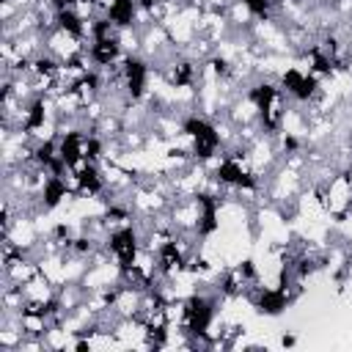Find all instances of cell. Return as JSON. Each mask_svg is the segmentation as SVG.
<instances>
[{
    "mask_svg": "<svg viewBox=\"0 0 352 352\" xmlns=\"http://www.w3.org/2000/svg\"><path fill=\"white\" fill-rule=\"evenodd\" d=\"M16 14H19V6L16 3L0 0V22H11V19H16Z\"/></svg>",
    "mask_w": 352,
    "mask_h": 352,
    "instance_id": "2",
    "label": "cell"
},
{
    "mask_svg": "<svg viewBox=\"0 0 352 352\" xmlns=\"http://www.w3.org/2000/svg\"><path fill=\"white\" fill-rule=\"evenodd\" d=\"M107 248H110V253H113V258H116L118 267H129L138 258L140 248H143V236H140L138 226L129 223V226H121V228H113L110 231Z\"/></svg>",
    "mask_w": 352,
    "mask_h": 352,
    "instance_id": "1",
    "label": "cell"
},
{
    "mask_svg": "<svg viewBox=\"0 0 352 352\" xmlns=\"http://www.w3.org/2000/svg\"><path fill=\"white\" fill-rule=\"evenodd\" d=\"M294 344H297V338H294L292 333H286V336H280V346H283V349H286V346H294Z\"/></svg>",
    "mask_w": 352,
    "mask_h": 352,
    "instance_id": "3",
    "label": "cell"
}]
</instances>
